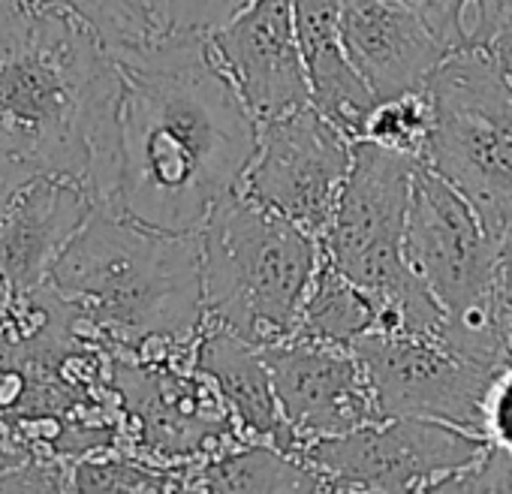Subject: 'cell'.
I'll use <instances>...</instances> for the list:
<instances>
[{
  "instance_id": "6da1fadb",
  "label": "cell",
  "mask_w": 512,
  "mask_h": 494,
  "mask_svg": "<svg viewBox=\"0 0 512 494\" xmlns=\"http://www.w3.org/2000/svg\"><path fill=\"white\" fill-rule=\"evenodd\" d=\"M124 73L121 169L112 208L157 229L199 232L241 190L260 142L208 34L175 31L115 52Z\"/></svg>"
},
{
  "instance_id": "7a4b0ae2",
  "label": "cell",
  "mask_w": 512,
  "mask_h": 494,
  "mask_svg": "<svg viewBox=\"0 0 512 494\" xmlns=\"http://www.w3.org/2000/svg\"><path fill=\"white\" fill-rule=\"evenodd\" d=\"M121 100V64L85 19L52 0H0V157L112 208Z\"/></svg>"
},
{
  "instance_id": "3957f363",
  "label": "cell",
  "mask_w": 512,
  "mask_h": 494,
  "mask_svg": "<svg viewBox=\"0 0 512 494\" xmlns=\"http://www.w3.org/2000/svg\"><path fill=\"white\" fill-rule=\"evenodd\" d=\"M49 287L112 350L193 356L205 329L199 232L145 226L97 205L52 269Z\"/></svg>"
},
{
  "instance_id": "277c9868",
  "label": "cell",
  "mask_w": 512,
  "mask_h": 494,
  "mask_svg": "<svg viewBox=\"0 0 512 494\" xmlns=\"http://www.w3.org/2000/svg\"><path fill=\"white\" fill-rule=\"evenodd\" d=\"M199 244L208 323L256 347L296 335L323 263L317 235L235 190L202 223Z\"/></svg>"
},
{
  "instance_id": "5b68a950",
  "label": "cell",
  "mask_w": 512,
  "mask_h": 494,
  "mask_svg": "<svg viewBox=\"0 0 512 494\" xmlns=\"http://www.w3.org/2000/svg\"><path fill=\"white\" fill-rule=\"evenodd\" d=\"M422 163V157L356 139L350 175L320 238L323 257L374 296L377 332L437 335L443 326L440 305L407 257V217Z\"/></svg>"
},
{
  "instance_id": "8992f818",
  "label": "cell",
  "mask_w": 512,
  "mask_h": 494,
  "mask_svg": "<svg viewBox=\"0 0 512 494\" xmlns=\"http://www.w3.org/2000/svg\"><path fill=\"white\" fill-rule=\"evenodd\" d=\"M497 244L470 202L428 163L413 181L407 217V257L443 311L440 338L464 359L503 371L512 347L497 314Z\"/></svg>"
},
{
  "instance_id": "52a82bcc",
  "label": "cell",
  "mask_w": 512,
  "mask_h": 494,
  "mask_svg": "<svg viewBox=\"0 0 512 494\" xmlns=\"http://www.w3.org/2000/svg\"><path fill=\"white\" fill-rule=\"evenodd\" d=\"M425 91L434 109L425 163L470 202L497 244H509L512 79L491 52H452Z\"/></svg>"
},
{
  "instance_id": "ba28073f",
  "label": "cell",
  "mask_w": 512,
  "mask_h": 494,
  "mask_svg": "<svg viewBox=\"0 0 512 494\" xmlns=\"http://www.w3.org/2000/svg\"><path fill=\"white\" fill-rule=\"evenodd\" d=\"M488 449V437L440 419L386 416L302 446L326 491H437Z\"/></svg>"
},
{
  "instance_id": "9c48e42d",
  "label": "cell",
  "mask_w": 512,
  "mask_h": 494,
  "mask_svg": "<svg viewBox=\"0 0 512 494\" xmlns=\"http://www.w3.org/2000/svg\"><path fill=\"white\" fill-rule=\"evenodd\" d=\"M112 389L133 425L130 452L151 461L178 467L247 440L214 383L193 368V356L115 350Z\"/></svg>"
},
{
  "instance_id": "30bf717a",
  "label": "cell",
  "mask_w": 512,
  "mask_h": 494,
  "mask_svg": "<svg viewBox=\"0 0 512 494\" xmlns=\"http://www.w3.org/2000/svg\"><path fill=\"white\" fill-rule=\"evenodd\" d=\"M353 142L314 106L263 121L241 190L323 238L353 166Z\"/></svg>"
},
{
  "instance_id": "8fae6325",
  "label": "cell",
  "mask_w": 512,
  "mask_h": 494,
  "mask_svg": "<svg viewBox=\"0 0 512 494\" xmlns=\"http://www.w3.org/2000/svg\"><path fill=\"white\" fill-rule=\"evenodd\" d=\"M353 350L383 416L440 419L482 434V404L500 371L458 356L440 332H371Z\"/></svg>"
},
{
  "instance_id": "7c38bea8",
  "label": "cell",
  "mask_w": 512,
  "mask_h": 494,
  "mask_svg": "<svg viewBox=\"0 0 512 494\" xmlns=\"http://www.w3.org/2000/svg\"><path fill=\"white\" fill-rule=\"evenodd\" d=\"M263 356L269 362L284 419L302 446L386 419L353 347L290 335L263 347Z\"/></svg>"
},
{
  "instance_id": "4fadbf2b",
  "label": "cell",
  "mask_w": 512,
  "mask_h": 494,
  "mask_svg": "<svg viewBox=\"0 0 512 494\" xmlns=\"http://www.w3.org/2000/svg\"><path fill=\"white\" fill-rule=\"evenodd\" d=\"M208 40L244 106L260 124L311 106V79L293 0H250L238 16L208 34Z\"/></svg>"
},
{
  "instance_id": "5bb4252c",
  "label": "cell",
  "mask_w": 512,
  "mask_h": 494,
  "mask_svg": "<svg viewBox=\"0 0 512 494\" xmlns=\"http://www.w3.org/2000/svg\"><path fill=\"white\" fill-rule=\"evenodd\" d=\"M94 208L85 187L43 172L0 190V275L10 296H28L49 284L55 263Z\"/></svg>"
},
{
  "instance_id": "9a60e30c",
  "label": "cell",
  "mask_w": 512,
  "mask_h": 494,
  "mask_svg": "<svg viewBox=\"0 0 512 494\" xmlns=\"http://www.w3.org/2000/svg\"><path fill=\"white\" fill-rule=\"evenodd\" d=\"M341 40L377 100L422 91L449 58L428 16L407 0H341Z\"/></svg>"
},
{
  "instance_id": "2e32d148",
  "label": "cell",
  "mask_w": 512,
  "mask_h": 494,
  "mask_svg": "<svg viewBox=\"0 0 512 494\" xmlns=\"http://www.w3.org/2000/svg\"><path fill=\"white\" fill-rule=\"evenodd\" d=\"M193 368L214 383L247 440H266L299 455L302 443L284 419L263 347L205 320L193 347Z\"/></svg>"
},
{
  "instance_id": "e0dca14e",
  "label": "cell",
  "mask_w": 512,
  "mask_h": 494,
  "mask_svg": "<svg viewBox=\"0 0 512 494\" xmlns=\"http://www.w3.org/2000/svg\"><path fill=\"white\" fill-rule=\"evenodd\" d=\"M293 16L311 79V106L350 139H362L377 94L347 58L341 40V0H293Z\"/></svg>"
},
{
  "instance_id": "ac0fdd59",
  "label": "cell",
  "mask_w": 512,
  "mask_h": 494,
  "mask_svg": "<svg viewBox=\"0 0 512 494\" xmlns=\"http://www.w3.org/2000/svg\"><path fill=\"white\" fill-rule=\"evenodd\" d=\"M184 491H326L323 479L275 443L241 440L202 461L181 464Z\"/></svg>"
},
{
  "instance_id": "d6986e66",
  "label": "cell",
  "mask_w": 512,
  "mask_h": 494,
  "mask_svg": "<svg viewBox=\"0 0 512 494\" xmlns=\"http://www.w3.org/2000/svg\"><path fill=\"white\" fill-rule=\"evenodd\" d=\"M380 329V308L371 293L338 272L326 257L314 275L308 299L299 314L296 335L323 344L353 347L359 338Z\"/></svg>"
},
{
  "instance_id": "ffe728a7",
  "label": "cell",
  "mask_w": 512,
  "mask_h": 494,
  "mask_svg": "<svg viewBox=\"0 0 512 494\" xmlns=\"http://www.w3.org/2000/svg\"><path fill=\"white\" fill-rule=\"evenodd\" d=\"M73 491H184L181 464H160L130 449L85 455L73 464Z\"/></svg>"
},
{
  "instance_id": "44dd1931",
  "label": "cell",
  "mask_w": 512,
  "mask_h": 494,
  "mask_svg": "<svg viewBox=\"0 0 512 494\" xmlns=\"http://www.w3.org/2000/svg\"><path fill=\"white\" fill-rule=\"evenodd\" d=\"M446 52H488L512 22V0H434L425 10Z\"/></svg>"
},
{
  "instance_id": "7402d4cb",
  "label": "cell",
  "mask_w": 512,
  "mask_h": 494,
  "mask_svg": "<svg viewBox=\"0 0 512 494\" xmlns=\"http://www.w3.org/2000/svg\"><path fill=\"white\" fill-rule=\"evenodd\" d=\"M431 124H434V109H431L428 91L422 88V91H413L404 97L377 100V106L371 109V115L365 121L362 139L425 160Z\"/></svg>"
},
{
  "instance_id": "603a6c76",
  "label": "cell",
  "mask_w": 512,
  "mask_h": 494,
  "mask_svg": "<svg viewBox=\"0 0 512 494\" xmlns=\"http://www.w3.org/2000/svg\"><path fill=\"white\" fill-rule=\"evenodd\" d=\"M52 4L67 7L85 19L109 43L112 52L148 43L160 34L142 0H52Z\"/></svg>"
},
{
  "instance_id": "cb8c5ba5",
  "label": "cell",
  "mask_w": 512,
  "mask_h": 494,
  "mask_svg": "<svg viewBox=\"0 0 512 494\" xmlns=\"http://www.w3.org/2000/svg\"><path fill=\"white\" fill-rule=\"evenodd\" d=\"M160 34L196 31L214 34L232 16H238L250 0H142Z\"/></svg>"
},
{
  "instance_id": "d4e9b609",
  "label": "cell",
  "mask_w": 512,
  "mask_h": 494,
  "mask_svg": "<svg viewBox=\"0 0 512 494\" xmlns=\"http://www.w3.org/2000/svg\"><path fill=\"white\" fill-rule=\"evenodd\" d=\"M0 491H73V464L58 452H28L0 473Z\"/></svg>"
},
{
  "instance_id": "484cf974",
  "label": "cell",
  "mask_w": 512,
  "mask_h": 494,
  "mask_svg": "<svg viewBox=\"0 0 512 494\" xmlns=\"http://www.w3.org/2000/svg\"><path fill=\"white\" fill-rule=\"evenodd\" d=\"M437 491H512V452L488 443L470 467L449 476Z\"/></svg>"
},
{
  "instance_id": "4316f807",
  "label": "cell",
  "mask_w": 512,
  "mask_h": 494,
  "mask_svg": "<svg viewBox=\"0 0 512 494\" xmlns=\"http://www.w3.org/2000/svg\"><path fill=\"white\" fill-rule=\"evenodd\" d=\"M488 52H491V55L497 58V64L503 67V73H506V76L512 79V22H509V25L503 28V34H500V37L494 40V46H491Z\"/></svg>"
},
{
  "instance_id": "83f0119b",
  "label": "cell",
  "mask_w": 512,
  "mask_h": 494,
  "mask_svg": "<svg viewBox=\"0 0 512 494\" xmlns=\"http://www.w3.org/2000/svg\"><path fill=\"white\" fill-rule=\"evenodd\" d=\"M28 452H31V449H19V446H13V443H4V440H0V473H7L10 467H16Z\"/></svg>"
},
{
  "instance_id": "f1b7e54d",
  "label": "cell",
  "mask_w": 512,
  "mask_h": 494,
  "mask_svg": "<svg viewBox=\"0 0 512 494\" xmlns=\"http://www.w3.org/2000/svg\"><path fill=\"white\" fill-rule=\"evenodd\" d=\"M25 175H31V172L19 169V166H16V163H10L7 157H0V190L10 187L13 181H19V178H25Z\"/></svg>"
},
{
  "instance_id": "f546056e",
  "label": "cell",
  "mask_w": 512,
  "mask_h": 494,
  "mask_svg": "<svg viewBox=\"0 0 512 494\" xmlns=\"http://www.w3.org/2000/svg\"><path fill=\"white\" fill-rule=\"evenodd\" d=\"M10 302V290H7V284H4V275H0V308H4Z\"/></svg>"
},
{
  "instance_id": "4dcf8cb0",
  "label": "cell",
  "mask_w": 512,
  "mask_h": 494,
  "mask_svg": "<svg viewBox=\"0 0 512 494\" xmlns=\"http://www.w3.org/2000/svg\"><path fill=\"white\" fill-rule=\"evenodd\" d=\"M407 4H413V7H419V10L425 13V10H428V7L434 4V0H407Z\"/></svg>"
}]
</instances>
